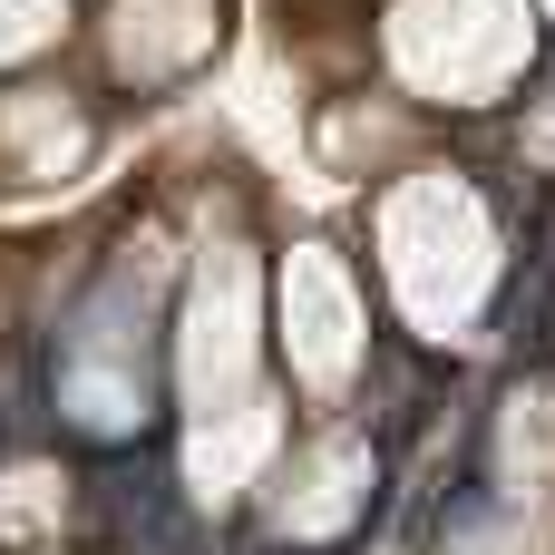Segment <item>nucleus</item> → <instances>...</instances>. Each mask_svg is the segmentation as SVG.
<instances>
[{
    "instance_id": "3",
    "label": "nucleus",
    "mask_w": 555,
    "mask_h": 555,
    "mask_svg": "<svg viewBox=\"0 0 555 555\" xmlns=\"http://www.w3.org/2000/svg\"><path fill=\"white\" fill-rule=\"evenodd\" d=\"M185 400H195V420H224V410L263 400L254 390V283H244L234 254H215L195 302H185Z\"/></svg>"
},
{
    "instance_id": "7",
    "label": "nucleus",
    "mask_w": 555,
    "mask_h": 555,
    "mask_svg": "<svg viewBox=\"0 0 555 555\" xmlns=\"http://www.w3.org/2000/svg\"><path fill=\"white\" fill-rule=\"evenodd\" d=\"M59 10H68V0H0V59L39 49V39L59 29Z\"/></svg>"
},
{
    "instance_id": "2",
    "label": "nucleus",
    "mask_w": 555,
    "mask_h": 555,
    "mask_svg": "<svg viewBox=\"0 0 555 555\" xmlns=\"http://www.w3.org/2000/svg\"><path fill=\"white\" fill-rule=\"evenodd\" d=\"M517 49H527L517 0H400L390 20V59L420 88H498Z\"/></svg>"
},
{
    "instance_id": "5",
    "label": "nucleus",
    "mask_w": 555,
    "mask_h": 555,
    "mask_svg": "<svg viewBox=\"0 0 555 555\" xmlns=\"http://www.w3.org/2000/svg\"><path fill=\"white\" fill-rule=\"evenodd\" d=\"M361 488H371V459H361L351 439H322V449L283 478V527H293V537H332V527H351Z\"/></svg>"
},
{
    "instance_id": "6",
    "label": "nucleus",
    "mask_w": 555,
    "mask_h": 555,
    "mask_svg": "<svg viewBox=\"0 0 555 555\" xmlns=\"http://www.w3.org/2000/svg\"><path fill=\"white\" fill-rule=\"evenodd\" d=\"M205 39H215V10L205 0H117V68H137V78L185 68Z\"/></svg>"
},
{
    "instance_id": "1",
    "label": "nucleus",
    "mask_w": 555,
    "mask_h": 555,
    "mask_svg": "<svg viewBox=\"0 0 555 555\" xmlns=\"http://www.w3.org/2000/svg\"><path fill=\"white\" fill-rule=\"evenodd\" d=\"M390 283L420 322H459L488 283V224L459 185H410L390 195Z\"/></svg>"
},
{
    "instance_id": "4",
    "label": "nucleus",
    "mask_w": 555,
    "mask_h": 555,
    "mask_svg": "<svg viewBox=\"0 0 555 555\" xmlns=\"http://www.w3.org/2000/svg\"><path fill=\"white\" fill-rule=\"evenodd\" d=\"M283 351H293L302 380H341L351 351H361V293L322 244L293 254V273H283Z\"/></svg>"
}]
</instances>
